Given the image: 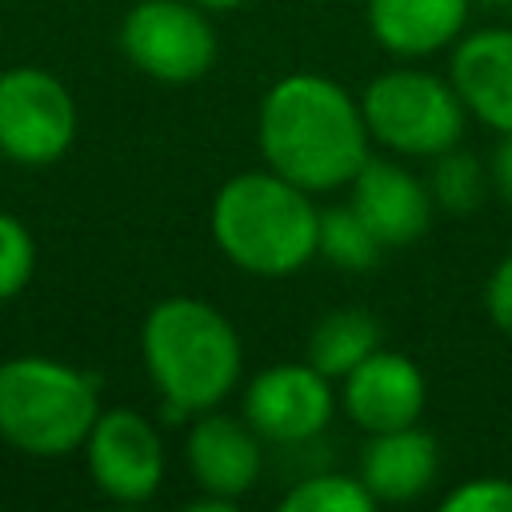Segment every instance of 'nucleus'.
<instances>
[{
    "label": "nucleus",
    "instance_id": "1",
    "mask_svg": "<svg viewBox=\"0 0 512 512\" xmlns=\"http://www.w3.org/2000/svg\"><path fill=\"white\" fill-rule=\"evenodd\" d=\"M256 140L264 164L312 196L348 188L372 156L360 96L320 72H288L264 92Z\"/></svg>",
    "mask_w": 512,
    "mask_h": 512
},
{
    "label": "nucleus",
    "instance_id": "2",
    "mask_svg": "<svg viewBox=\"0 0 512 512\" xmlns=\"http://www.w3.org/2000/svg\"><path fill=\"white\" fill-rule=\"evenodd\" d=\"M140 352L168 420L220 408L244 372V348L232 320L196 296L152 304L140 328Z\"/></svg>",
    "mask_w": 512,
    "mask_h": 512
},
{
    "label": "nucleus",
    "instance_id": "3",
    "mask_svg": "<svg viewBox=\"0 0 512 512\" xmlns=\"http://www.w3.org/2000/svg\"><path fill=\"white\" fill-rule=\"evenodd\" d=\"M208 228L224 260L252 276H292L320 248L316 196L272 168L224 180L212 196Z\"/></svg>",
    "mask_w": 512,
    "mask_h": 512
},
{
    "label": "nucleus",
    "instance_id": "4",
    "mask_svg": "<svg viewBox=\"0 0 512 512\" xmlns=\"http://www.w3.org/2000/svg\"><path fill=\"white\" fill-rule=\"evenodd\" d=\"M96 416V376L48 356H12L0 364V436L12 448L68 456L84 448Z\"/></svg>",
    "mask_w": 512,
    "mask_h": 512
},
{
    "label": "nucleus",
    "instance_id": "5",
    "mask_svg": "<svg viewBox=\"0 0 512 512\" xmlns=\"http://www.w3.org/2000/svg\"><path fill=\"white\" fill-rule=\"evenodd\" d=\"M372 144L408 160H436L464 136L468 108L452 80L428 68H388L360 92Z\"/></svg>",
    "mask_w": 512,
    "mask_h": 512
},
{
    "label": "nucleus",
    "instance_id": "6",
    "mask_svg": "<svg viewBox=\"0 0 512 512\" xmlns=\"http://www.w3.org/2000/svg\"><path fill=\"white\" fill-rule=\"evenodd\" d=\"M120 48L132 68L160 84L200 80L216 64V32L192 0H140L120 24Z\"/></svg>",
    "mask_w": 512,
    "mask_h": 512
},
{
    "label": "nucleus",
    "instance_id": "7",
    "mask_svg": "<svg viewBox=\"0 0 512 512\" xmlns=\"http://www.w3.org/2000/svg\"><path fill=\"white\" fill-rule=\"evenodd\" d=\"M76 140V100L44 68L20 64L0 72V152L16 164L44 168Z\"/></svg>",
    "mask_w": 512,
    "mask_h": 512
},
{
    "label": "nucleus",
    "instance_id": "8",
    "mask_svg": "<svg viewBox=\"0 0 512 512\" xmlns=\"http://www.w3.org/2000/svg\"><path fill=\"white\" fill-rule=\"evenodd\" d=\"M84 460H88L96 488L120 504H140L156 496L164 480L160 432L136 408H100L84 440Z\"/></svg>",
    "mask_w": 512,
    "mask_h": 512
},
{
    "label": "nucleus",
    "instance_id": "9",
    "mask_svg": "<svg viewBox=\"0 0 512 512\" xmlns=\"http://www.w3.org/2000/svg\"><path fill=\"white\" fill-rule=\"evenodd\" d=\"M336 412L332 380L304 364H272L244 384V420L260 440L272 444H304L328 428Z\"/></svg>",
    "mask_w": 512,
    "mask_h": 512
},
{
    "label": "nucleus",
    "instance_id": "10",
    "mask_svg": "<svg viewBox=\"0 0 512 512\" xmlns=\"http://www.w3.org/2000/svg\"><path fill=\"white\" fill-rule=\"evenodd\" d=\"M336 400L344 404V412L356 428L388 432V428H404V424L420 420L428 384H424V372L408 356L376 348L348 376H340Z\"/></svg>",
    "mask_w": 512,
    "mask_h": 512
},
{
    "label": "nucleus",
    "instance_id": "11",
    "mask_svg": "<svg viewBox=\"0 0 512 512\" xmlns=\"http://www.w3.org/2000/svg\"><path fill=\"white\" fill-rule=\"evenodd\" d=\"M348 188H352L348 204L360 212V220L376 232L384 248L412 244L432 224V208H436L432 188L416 172H408L400 160L368 156Z\"/></svg>",
    "mask_w": 512,
    "mask_h": 512
},
{
    "label": "nucleus",
    "instance_id": "12",
    "mask_svg": "<svg viewBox=\"0 0 512 512\" xmlns=\"http://www.w3.org/2000/svg\"><path fill=\"white\" fill-rule=\"evenodd\" d=\"M184 460L200 492H212L236 504L260 476V436L244 416L208 408V412H196L188 428Z\"/></svg>",
    "mask_w": 512,
    "mask_h": 512
},
{
    "label": "nucleus",
    "instance_id": "13",
    "mask_svg": "<svg viewBox=\"0 0 512 512\" xmlns=\"http://www.w3.org/2000/svg\"><path fill=\"white\" fill-rule=\"evenodd\" d=\"M448 80L492 132H512V28H480L452 44Z\"/></svg>",
    "mask_w": 512,
    "mask_h": 512
},
{
    "label": "nucleus",
    "instance_id": "14",
    "mask_svg": "<svg viewBox=\"0 0 512 512\" xmlns=\"http://www.w3.org/2000/svg\"><path fill=\"white\" fill-rule=\"evenodd\" d=\"M440 472V448L420 424L368 432L360 452V480L376 496V504H404L432 488Z\"/></svg>",
    "mask_w": 512,
    "mask_h": 512
},
{
    "label": "nucleus",
    "instance_id": "15",
    "mask_svg": "<svg viewBox=\"0 0 512 512\" xmlns=\"http://www.w3.org/2000/svg\"><path fill=\"white\" fill-rule=\"evenodd\" d=\"M472 0H368L372 40L404 60L444 52L464 36Z\"/></svg>",
    "mask_w": 512,
    "mask_h": 512
},
{
    "label": "nucleus",
    "instance_id": "16",
    "mask_svg": "<svg viewBox=\"0 0 512 512\" xmlns=\"http://www.w3.org/2000/svg\"><path fill=\"white\" fill-rule=\"evenodd\" d=\"M380 348V324L364 308H336L328 312L308 336V364L320 368L328 380L348 376L364 356Z\"/></svg>",
    "mask_w": 512,
    "mask_h": 512
},
{
    "label": "nucleus",
    "instance_id": "17",
    "mask_svg": "<svg viewBox=\"0 0 512 512\" xmlns=\"http://www.w3.org/2000/svg\"><path fill=\"white\" fill-rule=\"evenodd\" d=\"M384 244L376 240V232L360 220V212L352 204H336L320 212V248L316 256H324L332 268L344 272H368L376 268Z\"/></svg>",
    "mask_w": 512,
    "mask_h": 512
},
{
    "label": "nucleus",
    "instance_id": "18",
    "mask_svg": "<svg viewBox=\"0 0 512 512\" xmlns=\"http://www.w3.org/2000/svg\"><path fill=\"white\" fill-rule=\"evenodd\" d=\"M284 512H372L376 496L368 492V484L360 476L348 472H316L304 476L300 484H292L280 496Z\"/></svg>",
    "mask_w": 512,
    "mask_h": 512
},
{
    "label": "nucleus",
    "instance_id": "19",
    "mask_svg": "<svg viewBox=\"0 0 512 512\" xmlns=\"http://www.w3.org/2000/svg\"><path fill=\"white\" fill-rule=\"evenodd\" d=\"M428 188H432V200H436L440 208H448V212H468V208H476L480 196H484V172H480L476 156L448 148V152L436 156V168H432V184H428Z\"/></svg>",
    "mask_w": 512,
    "mask_h": 512
},
{
    "label": "nucleus",
    "instance_id": "20",
    "mask_svg": "<svg viewBox=\"0 0 512 512\" xmlns=\"http://www.w3.org/2000/svg\"><path fill=\"white\" fill-rule=\"evenodd\" d=\"M36 268V240L32 232L12 216L0 212V300H12L24 292Z\"/></svg>",
    "mask_w": 512,
    "mask_h": 512
},
{
    "label": "nucleus",
    "instance_id": "21",
    "mask_svg": "<svg viewBox=\"0 0 512 512\" xmlns=\"http://www.w3.org/2000/svg\"><path fill=\"white\" fill-rule=\"evenodd\" d=\"M444 512H512V480L504 476H472L460 480L444 500Z\"/></svg>",
    "mask_w": 512,
    "mask_h": 512
},
{
    "label": "nucleus",
    "instance_id": "22",
    "mask_svg": "<svg viewBox=\"0 0 512 512\" xmlns=\"http://www.w3.org/2000/svg\"><path fill=\"white\" fill-rule=\"evenodd\" d=\"M484 308H488L492 324L512 336V252L492 268L488 288H484Z\"/></svg>",
    "mask_w": 512,
    "mask_h": 512
},
{
    "label": "nucleus",
    "instance_id": "23",
    "mask_svg": "<svg viewBox=\"0 0 512 512\" xmlns=\"http://www.w3.org/2000/svg\"><path fill=\"white\" fill-rule=\"evenodd\" d=\"M492 180H496L500 196L512 204V132L500 136V148H496V156H492Z\"/></svg>",
    "mask_w": 512,
    "mask_h": 512
},
{
    "label": "nucleus",
    "instance_id": "24",
    "mask_svg": "<svg viewBox=\"0 0 512 512\" xmlns=\"http://www.w3.org/2000/svg\"><path fill=\"white\" fill-rule=\"evenodd\" d=\"M196 8H204V12H232V8H240L244 0H192Z\"/></svg>",
    "mask_w": 512,
    "mask_h": 512
},
{
    "label": "nucleus",
    "instance_id": "25",
    "mask_svg": "<svg viewBox=\"0 0 512 512\" xmlns=\"http://www.w3.org/2000/svg\"><path fill=\"white\" fill-rule=\"evenodd\" d=\"M484 4H512V0H484Z\"/></svg>",
    "mask_w": 512,
    "mask_h": 512
}]
</instances>
